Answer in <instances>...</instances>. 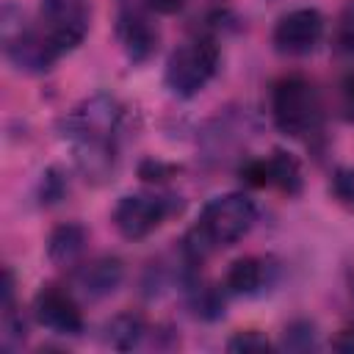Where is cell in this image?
I'll return each mask as SVG.
<instances>
[{
    "mask_svg": "<svg viewBox=\"0 0 354 354\" xmlns=\"http://www.w3.org/2000/svg\"><path fill=\"white\" fill-rule=\"evenodd\" d=\"M268 348H271V340L257 329L235 332L227 340V351H232V354H257V351H268Z\"/></svg>",
    "mask_w": 354,
    "mask_h": 354,
    "instance_id": "ac0fdd59",
    "label": "cell"
},
{
    "mask_svg": "<svg viewBox=\"0 0 354 354\" xmlns=\"http://www.w3.org/2000/svg\"><path fill=\"white\" fill-rule=\"evenodd\" d=\"M194 310L199 318H221L224 315V299H221V290L216 288H199L194 290Z\"/></svg>",
    "mask_w": 354,
    "mask_h": 354,
    "instance_id": "d6986e66",
    "label": "cell"
},
{
    "mask_svg": "<svg viewBox=\"0 0 354 354\" xmlns=\"http://www.w3.org/2000/svg\"><path fill=\"white\" fill-rule=\"evenodd\" d=\"M64 191H66V183H64L61 171L58 169H47L41 174V202L53 205V202H58L64 196Z\"/></svg>",
    "mask_w": 354,
    "mask_h": 354,
    "instance_id": "44dd1931",
    "label": "cell"
},
{
    "mask_svg": "<svg viewBox=\"0 0 354 354\" xmlns=\"http://www.w3.org/2000/svg\"><path fill=\"white\" fill-rule=\"evenodd\" d=\"M91 25V0H41V30L53 50L66 55L75 50Z\"/></svg>",
    "mask_w": 354,
    "mask_h": 354,
    "instance_id": "52a82bcc",
    "label": "cell"
},
{
    "mask_svg": "<svg viewBox=\"0 0 354 354\" xmlns=\"http://www.w3.org/2000/svg\"><path fill=\"white\" fill-rule=\"evenodd\" d=\"M241 180L257 188H277L288 196H296L301 191V166L290 152L274 149L266 158L246 160L241 166Z\"/></svg>",
    "mask_w": 354,
    "mask_h": 354,
    "instance_id": "8fae6325",
    "label": "cell"
},
{
    "mask_svg": "<svg viewBox=\"0 0 354 354\" xmlns=\"http://www.w3.org/2000/svg\"><path fill=\"white\" fill-rule=\"evenodd\" d=\"M268 268L271 266L263 257H238L224 274V290L235 296L260 293L268 285Z\"/></svg>",
    "mask_w": 354,
    "mask_h": 354,
    "instance_id": "5bb4252c",
    "label": "cell"
},
{
    "mask_svg": "<svg viewBox=\"0 0 354 354\" xmlns=\"http://www.w3.org/2000/svg\"><path fill=\"white\" fill-rule=\"evenodd\" d=\"M282 348H288V351H310V348H318L315 324L307 321V318L290 321L285 326V332H282Z\"/></svg>",
    "mask_w": 354,
    "mask_h": 354,
    "instance_id": "2e32d148",
    "label": "cell"
},
{
    "mask_svg": "<svg viewBox=\"0 0 354 354\" xmlns=\"http://www.w3.org/2000/svg\"><path fill=\"white\" fill-rule=\"evenodd\" d=\"M141 6H144L147 11H152V14H163V17H169V14L183 11L185 0H141Z\"/></svg>",
    "mask_w": 354,
    "mask_h": 354,
    "instance_id": "603a6c76",
    "label": "cell"
},
{
    "mask_svg": "<svg viewBox=\"0 0 354 354\" xmlns=\"http://www.w3.org/2000/svg\"><path fill=\"white\" fill-rule=\"evenodd\" d=\"M180 207H183V202H177L174 196L138 191V194L119 196V202L113 205L111 221L124 241H141V238L152 235L169 216L180 213Z\"/></svg>",
    "mask_w": 354,
    "mask_h": 354,
    "instance_id": "8992f818",
    "label": "cell"
},
{
    "mask_svg": "<svg viewBox=\"0 0 354 354\" xmlns=\"http://www.w3.org/2000/svg\"><path fill=\"white\" fill-rule=\"evenodd\" d=\"M147 321L138 315V313H119L113 315L105 326H102V337H105V346L116 348V351H130L136 348L144 337H147Z\"/></svg>",
    "mask_w": 354,
    "mask_h": 354,
    "instance_id": "9a60e30c",
    "label": "cell"
},
{
    "mask_svg": "<svg viewBox=\"0 0 354 354\" xmlns=\"http://www.w3.org/2000/svg\"><path fill=\"white\" fill-rule=\"evenodd\" d=\"M271 122L290 138L310 141L324 130V102L313 80L304 75H285L271 86Z\"/></svg>",
    "mask_w": 354,
    "mask_h": 354,
    "instance_id": "3957f363",
    "label": "cell"
},
{
    "mask_svg": "<svg viewBox=\"0 0 354 354\" xmlns=\"http://www.w3.org/2000/svg\"><path fill=\"white\" fill-rule=\"evenodd\" d=\"M332 348H335V351H346V354H354V324H351V326H346V329H340V332L335 335V340H332Z\"/></svg>",
    "mask_w": 354,
    "mask_h": 354,
    "instance_id": "cb8c5ba5",
    "label": "cell"
},
{
    "mask_svg": "<svg viewBox=\"0 0 354 354\" xmlns=\"http://www.w3.org/2000/svg\"><path fill=\"white\" fill-rule=\"evenodd\" d=\"M324 30H326V22L318 8H293L277 19L271 30V44L277 53L290 58L310 55L321 44Z\"/></svg>",
    "mask_w": 354,
    "mask_h": 354,
    "instance_id": "9c48e42d",
    "label": "cell"
},
{
    "mask_svg": "<svg viewBox=\"0 0 354 354\" xmlns=\"http://www.w3.org/2000/svg\"><path fill=\"white\" fill-rule=\"evenodd\" d=\"M254 221H257V205L252 196H246L241 191L213 196L202 207L194 230L185 235L183 252H185L188 263L199 266V260L205 254L238 243L254 227Z\"/></svg>",
    "mask_w": 354,
    "mask_h": 354,
    "instance_id": "7a4b0ae2",
    "label": "cell"
},
{
    "mask_svg": "<svg viewBox=\"0 0 354 354\" xmlns=\"http://www.w3.org/2000/svg\"><path fill=\"white\" fill-rule=\"evenodd\" d=\"M332 47L337 55H354V0H348L337 14Z\"/></svg>",
    "mask_w": 354,
    "mask_h": 354,
    "instance_id": "e0dca14e",
    "label": "cell"
},
{
    "mask_svg": "<svg viewBox=\"0 0 354 354\" xmlns=\"http://www.w3.org/2000/svg\"><path fill=\"white\" fill-rule=\"evenodd\" d=\"M124 108L111 94H91L58 122L61 138L69 141L75 163L88 183H105L116 169V136Z\"/></svg>",
    "mask_w": 354,
    "mask_h": 354,
    "instance_id": "6da1fadb",
    "label": "cell"
},
{
    "mask_svg": "<svg viewBox=\"0 0 354 354\" xmlns=\"http://www.w3.org/2000/svg\"><path fill=\"white\" fill-rule=\"evenodd\" d=\"M86 243H88L86 227L77 221H64L53 227L47 238V260L58 268H75L86 252Z\"/></svg>",
    "mask_w": 354,
    "mask_h": 354,
    "instance_id": "4fadbf2b",
    "label": "cell"
},
{
    "mask_svg": "<svg viewBox=\"0 0 354 354\" xmlns=\"http://www.w3.org/2000/svg\"><path fill=\"white\" fill-rule=\"evenodd\" d=\"M174 171H177L174 166H169V163H163V160H152V158L138 166V174H141V180H147V183H163V180H169Z\"/></svg>",
    "mask_w": 354,
    "mask_h": 354,
    "instance_id": "7402d4cb",
    "label": "cell"
},
{
    "mask_svg": "<svg viewBox=\"0 0 354 354\" xmlns=\"http://www.w3.org/2000/svg\"><path fill=\"white\" fill-rule=\"evenodd\" d=\"M122 279H124V266L113 254H102L88 263H77L72 268V285L91 301L111 296L122 285Z\"/></svg>",
    "mask_w": 354,
    "mask_h": 354,
    "instance_id": "7c38bea8",
    "label": "cell"
},
{
    "mask_svg": "<svg viewBox=\"0 0 354 354\" xmlns=\"http://www.w3.org/2000/svg\"><path fill=\"white\" fill-rule=\"evenodd\" d=\"M33 318L47 332L64 335V337H77L86 329L80 304L75 301L72 290H66L61 285H41L39 288V293L33 296Z\"/></svg>",
    "mask_w": 354,
    "mask_h": 354,
    "instance_id": "30bf717a",
    "label": "cell"
},
{
    "mask_svg": "<svg viewBox=\"0 0 354 354\" xmlns=\"http://www.w3.org/2000/svg\"><path fill=\"white\" fill-rule=\"evenodd\" d=\"M332 196L346 207V210H354V169H337L332 174Z\"/></svg>",
    "mask_w": 354,
    "mask_h": 354,
    "instance_id": "ffe728a7",
    "label": "cell"
},
{
    "mask_svg": "<svg viewBox=\"0 0 354 354\" xmlns=\"http://www.w3.org/2000/svg\"><path fill=\"white\" fill-rule=\"evenodd\" d=\"M218 72V47L210 36H196L177 44L163 69V83L174 97H196Z\"/></svg>",
    "mask_w": 354,
    "mask_h": 354,
    "instance_id": "277c9868",
    "label": "cell"
},
{
    "mask_svg": "<svg viewBox=\"0 0 354 354\" xmlns=\"http://www.w3.org/2000/svg\"><path fill=\"white\" fill-rule=\"evenodd\" d=\"M141 3L122 0L116 14V41L130 64H147L160 44V30Z\"/></svg>",
    "mask_w": 354,
    "mask_h": 354,
    "instance_id": "ba28073f",
    "label": "cell"
},
{
    "mask_svg": "<svg viewBox=\"0 0 354 354\" xmlns=\"http://www.w3.org/2000/svg\"><path fill=\"white\" fill-rule=\"evenodd\" d=\"M343 108H346L348 116L354 119V77H348L346 86H343Z\"/></svg>",
    "mask_w": 354,
    "mask_h": 354,
    "instance_id": "d4e9b609",
    "label": "cell"
},
{
    "mask_svg": "<svg viewBox=\"0 0 354 354\" xmlns=\"http://www.w3.org/2000/svg\"><path fill=\"white\" fill-rule=\"evenodd\" d=\"M3 50L19 72L30 75H41L58 61V53L53 50L44 30L28 25L22 8H17L14 3L3 6Z\"/></svg>",
    "mask_w": 354,
    "mask_h": 354,
    "instance_id": "5b68a950",
    "label": "cell"
}]
</instances>
